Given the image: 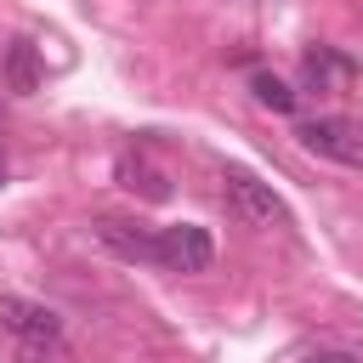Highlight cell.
I'll return each instance as SVG.
<instances>
[{"instance_id":"8","label":"cell","mask_w":363,"mask_h":363,"mask_svg":"<svg viewBox=\"0 0 363 363\" xmlns=\"http://www.w3.org/2000/svg\"><path fill=\"white\" fill-rule=\"evenodd\" d=\"M113 176H119V187H130V193H142V199H170L164 170H159V164H147V159H136V153H119Z\"/></svg>"},{"instance_id":"7","label":"cell","mask_w":363,"mask_h":363,"mask_svg":"<svg viewBox=\"0 0 363 363\" xmlns=\"http://www.w3.org/2000/svg\"><path fill=\"white\" fill-rule=\"evenodd\" d=\"M6 91H17V96H34L40 91V79H45V68H40V51H34V40H11L6 45Z\"/></svg>"},{"instance_id":"4","label":"cell","mask_w":363,"mask_h":363,"mask_svg":"<svg viewBox=\"0 0 363 363\" xmlns=\"http://www.w3.org/2000/svg\"><path fill=\"white\" fill-rule=\"evenodd\" d=\"M210 261H216L210 227H199V221L159 227V267L164 272H210Z\"/></svg>"},{"instance_id":"3","label":"cell","mask_w":363,"mask_h":363,"mask_svg":"<svg viewBox=\"0 0 363 363\" xmlns=\"http://www.w3.org/2000/svg\"><path fill=\"white\" fill-rule=\"evenodd\" d=\"M0 329L17 335L28 352H57L62 346V318L28 295H0Z\"/></svg>"},{"instance_id":"1","label":"cell","mask_w":363,"mask_h":363,"mask_svg":"<svg viewBox=\"0 0 363 363\" xmlns=\"http://www.w3.org/2000/svg\"><path fill=\"white\" fill-rule=\"evenodd\" d=\"M221 204H227V216L244 221V227H284V221H289V210H284V199L272 193V182H261V176L244 170V164H227V170H221Z\"/></svg>"},{"instance_id":"10","label":"cell","mask_w":363,"mask_h":363,"mask_svg":"<svg viewBox=\"0 0 363 363\" xmlns=\"http://www.w3.org/2000/svg\"><path fill=\"white\" fill-rule=\"evenodd\" d=\"M306 363H357V357H352V352H312Z\"/></svg>"},{"instance_id":"11","label":"cell","mask_w":363,"mask_h":363,"mask_svg":"<svg viewBox=\"0 0 363 363\" xmlns=\"http://www.w3.org/2000/svg\"><path fill=\"white\" fill-rule=\"evenodd\" d=\"M0 182H6V159H0Z\"/></svg>"},{"instance_id":"2","label":"cell","mask_w":363,"mask_h":363,"mask_svg":"<svg viewBox=\"0 0 363 363\" xmlns=\"http://www.w3.org/2000/svg\"><path fill=\"white\" fill-rule=\"evenodd\" d=\"M301 147L329 159V164H346V170H363V119H346V113H318V119H301L295 125Z\"/></svg>"},{"instance_id":"9","label":"cell","mask_w":363,"mask_h":363,"mask_svg":"<svg viewBox=\"0 0 363 363\" xmlns=\"http://www.w3.org/2000/svg\"><path fill=\"white\" fill-rule=\"evenodd\" d=\"M250 96H255L261 108H272V113H295V91H289L278 74H250Z\"/></svg>"},{"instance_id":"6","label":"cell","mask_w":363,"mask_h":363,"mask_svg":"<svg viewBox=\"0 0 363 363\" xmlns=\"http://www.w3.org/2000/svg\"><path fill=\"white\" fill-rule=\"evenodd\" d=\"M357 79V62L340 57L335 45H306L301 57V91H346Z\"/></svg>"},{"instance_id":"5","label":"cell","mask_w":363,"mask_h":363,"mask_svg":"<svg viewBox=\"0 0 363 363\" xmlns=\"http://www.w3.org/2000/svg\"><path fill=\"white\" fill-rule=\"evenodd\" d=\"M91 233H96V244H108L119 261H136V267L153 261V267H159V233H153V227H136V221H113V216H102Z\"/></svg>"}]
</instances>
